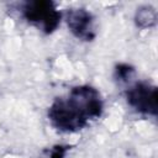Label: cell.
Instances as JSON below:
<instances>
[{"label": "cell", "instance_id": "6da1fadb", "mask_svg": "<svg viewBox=\"0 0 158 158\" xmlns=\"http://www.w3.org/2000/svg\"><path fill=\"white\" fill-rule=\"evenodd\" d=\"M22 16L46 35L53 33L62 20V14L51 0H30L22 4Z\"/></svg>", "mask_w": 158, "mask_h": 158}, {"label": "cell", "instance_id": "3957f363", "mask_svg": "<svg viewBox=\"0 0 158 158\" xmlns=\"http://www.w3.org/2000/svg\"><path fill=\"white\" fill-rule=\"evenodd\" d=\"M67 96L88 121L99 118L102 115L104 101L96 88L91 85H78L72 88Z\"/></svg>", "mask_w": 158, "mask_h": 158}, {"label": "cell", "instance_id": "8992f818", "mask_svg": "<svg viewBox=\"0 0 158 158\" xmlns=\"http://www.w3.org/2000/svg\"><path fill=\"white\" fill-rule=\"evenodd\" d=\"M135 23L139 28H151L157 23V10L151 5L139 6L135 14Z\"/></svg>", "mask_w": 158, "mask_h": 158}, {"label": "cell", "instance_id": "ba28073f", "mask_svg": "<svg viewBox=\"0 0 158 158\" xmlns=\"http://www.w3.org/2000/svg\"><path fill=\"white\" fill-rule=\"evenodd\" d=\"M69 149L70 146L68 144H56L48 152V158H64Z\"/></svg>", "mask_w": 158, "mask_h": 158}, {"label": "cell", "instance_id": "52a82bcc", "mask_svg": "<svg viewBox=\"0 0 158 158\" xmlns=\"http://www.w3.org/2000/svg\"><path fill=\"white\" fill-rule=\"evenodd\" d=\"M115 79L118 81H128L133 75H135V68L127 63H120L115 67V72H114Z\"/></svg>", "mask_w": 158, "mask_h": 158}, {"label": "cell", "instance_id": "7a4b0ae2", "mask_svg": "<svg viewBox=\"0 0 158 158\" xmlns=\"http://www.w3.org/2000/svg\"><path fill=\"white\" fill-rule=\"evenodd\" d=\"M48 118L54 128L67 133L80 131L89 122L68 96H60L53 100L48 109Z\"/></svg>", "mask_w": 158, "mask_h": 158}, {"label": "cell", "instance_id": "5b68a950", "mask_svg": "<svg viewBox=\"0 0 158 158\" xmlns=\"http://www.w3.org/2000/svg\"><path fill=\"white\" fill-rule=\"evenodd\" d=\"M64 19L69 31L78 40L84 42H91L96 37L95 17L86 9H68L64 14Z\"/></svg>", "mask_w": 158, "mask_h": 158}, {"label": "cell", "instance_id": "277c9868", "mask_svg": "<svg viewBox=\"0 0 158 158\" xmlns=\"http://www.w3.org/2000/svg\"><path fill=\"white\" fill-rule=\"evenodd\" d=\"M126 99L130 106L137 112L157 116L158 90L156 85L148 81H136L126 90Z\"/></svg>", "mask_w": 158, "mask_h": 158}]
</instances>
